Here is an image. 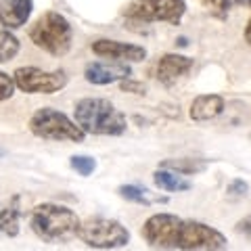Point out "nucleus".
I'll list each match as a JSON object with an SVG mask.
<instances>
[{"label": "nucleus", "instance_id": "obj_10", "mask_svg": "<svg viewBox=\"0 0 251 251\" xmlns=\"http://www.w3.org/2000/svg\"><path fill=\"white\" fill-rule=\"evenodd\" d=\"M132 69L126 63H103V61H94L88 63L84 69L86 82H90L94 86H107L113 82H122L126 77H130Z\"/></svg>", "mask_w": 251, "mask_h": 251}, {"label": "nucleus", "instance_id": "obj_22", "mask_svg": "<svg viewBox=\"0 0 251 251\" xmlns=\"http://www.w3.org/2000/svg\"><path fill=\"white\" fill-rule=\"evenodd\" d=\"M226 191H228L230 197H245V195L249 193V184L245 182V180H241V178H234Z\"/></svg>", "mask_w": 251, "mask_h": 251}, {"label": "nucleus", "instance_id": "obj_5", "mask_svg": "<svg viewBox=\"0 0 251 251\" xmlns=\"http://www.w3.org/2000/svg\"><path fill=\"white\" fill-rule=\"evenodd\" d=\"M29 132L42 140H65V143H84V130L72 117L52 107H42L29 117Z\"/></svg>", "mask_w": 251, "mask_h": 251}, {"label": "nucleus", "instance_id": "obj_3", "mask_svg": "<svg viewBox=\"0 0 251 251\" xmlns=\"http://www.w3.org/2000/svg\"><path fill=\"white\" fill-rule=\"evenodd\" d=\"M82 220L75 216L74 209H69L59 203H40L31 211L29 226L38 239L44 243H67L72 241Z\"/></svg>", "mask_w": 251, "mask_h": 251}, {"label": "nucleus", "instance_id": "obj_9", "mask_svg": "<svg viewBox=\"0 0 251 251\" xmlns=\"http://www.w3.org/2000/svg\"><path fill=\"white\" fill-rule=\"evenodd\" d=\"M92 52L97 57L113 59L115 63H140L147 59V49L138 44H128V42H117V40H100L92 42Z\"/></svg>", "mask_w": 251, "mask_h": 251}, {"label": "nucleus", "instance_id": "obj_23", "mask_svg": "<svg viewBox=\"0 0 251 251\" xmlns=\"http://www.w3.org/2000/svg\"><path fill=\"white\" fill-rule=\"evenodd\" d=\"M122 90L124 92H132V94H147V86L143 82H136V80H130V77H126L122 80Z\"/></svg>", "mask_w": 251, "mask_h": 251}, {"label": "nucleus", "instance_id": "obj_24", "mask_svg": "<svg viewBox=\"0 0 251 251\" xmlns=\"http://www.w3.org/2000/svg\"><path fill=\"white\" fill-rule=\"evenodd\" d=\"M237 232L245 234V237H249V239H251V216L243 218L241 222H237Z\"/></svg>", "mask_w": 251, "mask_h": 251}, {"label": "nucleus", "instance_id": "obj_26", "mask_svg": "<svg viewBox=\"0 0 251 251\" xmlns=\"http://www.w3.org/2000/svg\"><path fill=\"white\" fill-rule=\"evenodd\" d=\"M232 4H249L251 6V0H230Z\"/></svg>", "mask_w": 251, "mask_h": 251}, {"label": "nucleus", "instance_id": "obj_13", "mask_svg": "<svg viewBox=\"0 0 251 251\" xmlns=\"http://www.w3.org/2000/svg\"><path fill=\"white\" fill-rule=\"evenodd\" d=\"M224 107H226V100L220 94H199L193 100L188 115H191L193 122H209L214 117L222 115Z\"/></svg>", "mask_w": 251, "mask_h": 251}, {"label": "nucleus", "instance_id": "obj_1", "mask_svg": "<svg viewBox=\"0 0 251 251\" xmlns=\"http://www.w3.org/2000/svg\"><path fill=\"white\" fill-rule=\"evenodd\" d=\"M143 239L155 249L180 251H224L226 237L199 220H184L174 214H153L143 224Z\"/></svg>", "mask_w": 251, "mask_h": 251}, {"label": "nucleus", "instance_id": "obj_19", "mask_svg": "<svg viewBox=\"0 0 251 251\" xmlns=\"http://www.w3.org/2000/svg\"><path fill=\"white\" fill-rule=\"evenodd\" d=\"M69 166H72L80 176H90L94 170H97V161H94V157H88V155H74L72 161H69Z\"/></svg>", "mask_w": 251, "mask_h": 251}, {"label": "nucleus", "instance_id": "obj_11", "mask_svg": "<svg viewBox=\"0 0 251 251\" xmlns=\"http://www.w3.org/2000/svg\"><path fill=\"white\" fill-rule=\"evenodd\" d=\"M193 69V59L184 57V54H176V52H166L157 63V80H159L163 86H174L178 80Z\"/></svg>", "mask_w": 251, "mask_h": 251}, {"label": "nucleus", "instance_id": "obj_14", "mask_svg": "<svg viewBox=\"0 0 251 251\" xmlns=\"http://www.w3.org/2000/svg\"><path fill=\"white\" fill-rule=\"evenodd\" d=\"M19 218H21V197L19 195H13L9 205L0 211V232H4L6 237H17Z\"/></svg>", "mask_w": 251, "mask_h": 251}, {"label": "nucleus", "instance_id": "obj_21", "mask_svg": "<svg viewBox=\"0 0 251 251\" xmlns=\"http://www.w3.org/2000/svg\"><path fill=\"white\" fill-rule=\"evenodd\" d=\"M15 80H13V75L9 74H4L2 69H0V103H4V100H9L13 94H15Z\"/></svg>", "mask_w": 251, "mask_h": 251}, {"label": "nucleus", "instance_id": "obj_18", "mask_svg": "<svg viewBox=\"0 0 251 251\" xmlns=\"http://www.w3.org/2000/svg\"><path fill=\"white\" fill-rule=\"evenodd\" d=\"M21 44L17 36H13L9 29H0V63H9L17 57Z\"/></svg>", "mask_w": 251, "mask_h": 251}, {"label": "nucleus", "instance_id": "obj_12", "mask_svg": "<svg viewBox=\"0 0 251 251\" xmlns=\"http://www.w3.org/2000/svg\"><path fill=\"white\" fill-rule=\"evenodd\" d=\"M34 11V0H0V25L4 29H19L25 25Z\"/></svg>", "mask_w": 251, "mask_h": 251}, {"label": "nucleus", "instance_id": "obj_27", "mask_svg": "<svg viewBox=\"0 0 251 251\" xmlns=\"http://www.w3.org/2000/svg\"><path fill=\"white\" fill-rule=\"evenodd\" d=\"M2 155H4V149H2V147H0V157H2Z\"/></svg>", "mask_w": 251, "mask_h": 251}, {"label": "nucleus", "instance_id": "obj_16", "mask_svg": "<svg viewBox=\"0 0 251 251\" xmlns=\"http://www.w3.org/2000/svg\"><path fill=\"white\" fill-rule=\"evenodd\" d=\"M161 168L163 170H170V172H176V174H199L207 168V161L205 159H191V157H180V159H166L161 161Z\"/></svg>", "mask_w": 251, "mask_h": 251}, {"label": "nucleus", "instance_id": "obj_20", "mask_svg": "<svg viewBox=\"0 0 251 251\" xmlns=\"http://www.w3.org/2000/svg\"><path fill=\"white\" fill-rule=\"evenodd\" d=\"M203 2V6L214 15V17H218V19H224L226 15H228V9L232 6V2L230 0H201Z\"/></svg>", "mask_w": 251, "mask_h": 251}, {"label": "nucleus", "instance_id": "obj_8", "mask_svg": "<svg viewBox=\"0 0 251 251\" xmlns=\"http://www.w3.org/2000/svg\"><path fill=\"white\" fill-rule=\"evenodd\" d=\"M15 86L25 94H54L63 90L69 82L63 69L57 72H44L40 67H19L13 74Z\"/></svg>", "mask_w": 251, "mask_h": 251}, {"label": "nucleus", "instance_id": "obj_25", "mask_svg": "<svg viewBox=\"0 0 251 251\" xmlns=\"http://www.w3.org/2000/svg\"><path fill=\"white\" fill-rule=\"evenodd\" d=\"M245 42L251 46V17L247 21V25H245Z\"/></svg>", "mask_w": 251, "mask_h": 251}, {"label": "nucleus", "instance_id": "obj_4", "mask_svg": "<svg viewBox=\"0 0 251 251\" xmlns=\"http://www.w3.org/2000/svg\"><path fill=\"white\" fill-rule=\"evenodd\" d=\"M29 40L52 57H63L72 50L74 27L65 15L57 11H46L29 27Z\"/></svg>", "mask_w": 251, "mask_h": 251}, {"label": "nucleus", "instance_id": "obj_15", "mask_svg": "<svg viewBox=\"0 0 251 251\" xmlns=\"http://www.w3.org/2000/svg\"><path fill=\"white\" fill-rule=\"evenodd\" d=\"M153 182L157 188H161V191H170V193H182V191H188L193 184L184 180L180 174L176 172H170V170H157L153 174Z\"/></svg>", "mask_w": 251, "mask_h": 251}, {"label": "nucleus", "instance_id": "obj_2", "mask_svg": "<svg viewBox=\"0 0 251 251\" xmlns=\"http://www.w3.org/2000/svg\"><path fill=\"white\" fill-rule=\"evenodd\" d=\"M74 115L84 134L120 136L128 128L126 115L107 99H80L74 107Z\"/></svg>", "mask_w": 251, "mask_h": 251}, {"label": "nucleus", "instance_id": "obj_6", "mask_svg": "<svg viewBox=\"0 0 251 251\" xmlns=\"http://www.w3.org/2000/svg\"><path fill=\"white\" fill-rule=\"evenodd\" d=\"M77 239L92 249H120L130 243V230L111 218H88L80 222Z\"/></svg>", "mask_w": 251, "mask_h": 251}, {"label": "nucleus", "instance_id": "obj_17", "mask_svg": "<svg viewBox=\"0 0 251 251\" xmlns=\"http://www.w3.org/2000/svg\"><path fill=\"white\" fill-rule=\"evenodd\" d=\"M117 193H120L124 199L134 201V203H143V205H151V203H155V201L168 203V199H166V197H151L149 188L138 186V184H124V186L117 188Z\"/></svg>", "mask_w": 251, "mask_h": 251}, {"label": "nucleus", "instance_id": "obj_7", "mask_svg": "<svg viewBox=\"0 0 251 251\" xmlns=\"http://www.w3.org/2000/svg\"><path fill=\"white\" fill-rule=\"evenodd\" d=\"M186 13L184 0H134L126 6L124 19L128 23H155L168 21L178 25Z\"/></svg>", "mask_w": 251, "mask_h": 251}]
</instances>
